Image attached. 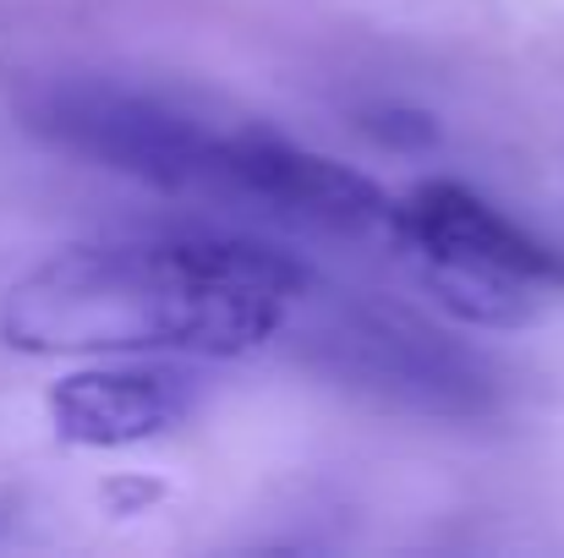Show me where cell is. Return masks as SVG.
I'll return each mask as SVG.
<instances>
[{
  "label": "cell",
  "mask_w": 564,
  "mask_h": 558,
  "mask_svg": "<svg viewBox=\"0 0 564 558\" xmlns=\"http://www.w3.org/2000/svg\"><path fill=\"white\" fill-rule=\"evenodd\" d=\"M313 291V263L252 236L83 241L0 291V346L17 357L241 362L280 346Z\"/></svg>",
  "instance_id": "obj_1"
},
{
  "label": "cell",
  "mask_w": 564,
  "mask_h": 558,
  "mask_svg": "<svg viewBox=\"0 0 564 558\" xmlns=\"http://www.w3.org/2000/svg\"><path fill=\"white\" fill-rule=\"evenodd\" d=\"M389 247L422 291L471 329H527L564 296V247L455 176H427L394 203Z\"/></svg>",
  "instance_id": "obj_2"
},
{
  "label": "cell",
  "mask_w": 564,
  "mask_h": 558,
  "mask_svg": "<svg viewBox=\"0 0 564 558\" xmlns=\"http://www.w3.org/2000/svg\"><path fill=\"white\" fill-rule=\"evenodd\" d=\"M285 340L318 378L389 411L427 422H494L505 411V372L411 307L335 296L318 280Z\"/></svg>",
  "instance_id": "obj_3"
},
{
  "label": "cell",
  "mask_w": 564,
  "mask_h": 558,
  "mask_svg": "<svg viewBox=\"0 0 564 558\" xmlns=\"http://www.w3.org/2000/svg\"><path fill=\"white\" fill-rule=\"evenodd\" d=\"M22 127L110 176L154 186L165 197H192L230 208V138L236 121H208L187 105L110 83V77H50L17 99Z\"/></svg>",
  "instance_id": "obj_4"
},
{
  "label": "cell",
  "mask_w": 564,
  "mask_h": 558,
  "mask_svg": "<svg viewBox=\"0 0 564 558\" xmlns=\"http://www.w3.org/2000/svg\"><path fill=\"white\" fill-rule=\"evenodd\" d=\"M400 192H383L346 160L313 154L285 132L236 121L230 138V208L263 214L302 236L389 241Z\"/></svg>",
  "instance_id": "obj_5"
},
{
  "label": "cell",
  "mask_w": 564,
  "mask_h": 558,
  "mask_svg": "<svg viewBox=\"0 0 564 558\" xmlns=\"http://www.w3.org/2000/svg\"><path fill=\"white\" fill-rule=\"evenodd\" d=\"M203 378L182 357H94L50 383L44 416L72 449H138L187 427Z\"/></svg>",
  "instance_id": "obj_6"
},
{
  "label": "cell",
  "mask_w": 564,
  "mask_h": 558,
  "mask_svg": "<svg viewBox=\"0 0 564 558\" xmlns=\"http://www.w3.org/2000/svg\"><path fill=\"white\" fill-rule=\"evenodd\" d=\"M357 127L383 143V149H405V154H422L438 143V121L427 110H411V105H378V110H362Z\"/></svg>",
  "instance_id": "obj_7"
},
{
  "label": "cell",
  "mask_w": 564,
  "mask_h": 558,
  "mask_svg": "<svg viewBox=\"0 0 564 558\" xmlns=\"http://www.w3.org/2000/svg\"><path fill=\"white\" fill-rule=\"evenodd\" d=\"M105 499H110V510H116V515H138V510L160 504V499H165V488H160V482L121 477V482H110V488H105Z\"/></svg>",
  "instance_id": "obj_8"
}]
</instances>
